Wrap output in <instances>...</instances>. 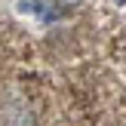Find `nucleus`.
I'll return each instance as SVG.
<instances>
[{
    "instance_id": "obj_1",
    "label": "nucleus",
    "mask_w": 126,
    "mask_h": 126,
    "mask_svg": "<svg viewBox=\"0 0 126 126\" xmlns=\"http://www.w3.org/2000/svg\"><path fill=\"white\" fill-rule=\"evenodd\" d=\"M0 126H34V114L25 105H9L0 114Z\"/></svg>"
},
{
    "instance_id": "obj_2",
    "label": "nucleus",
    "mask_w": 126,
    "mask_h": 126,
    "mask_svg": "<svg viewBox=\"0 0 126 126\" xmlns=\"http://www.w3.org/2000/svg\"><path fill=\"white\" fill-rule=\"evenodd\" d=\"M65 3H68V6H80L83 0H65Z\"/></svg>"
}]
</instances>
